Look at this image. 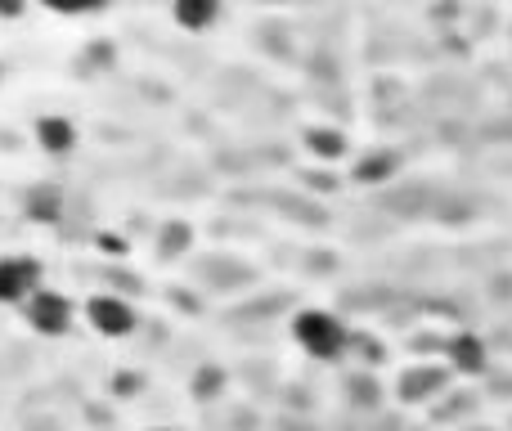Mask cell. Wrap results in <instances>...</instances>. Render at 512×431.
Returning <instances> with one entry per match:
<instances>
[{
    "label": "cell",
    "mask_w": 512,
    "mask_h": 431,
    "mask_svg": "<svg viewBox=\"0 0 512 431\" xmlns=\"http://www.w3.org/2000/svg\"><path fill=\"white\" fill-rule=\"evenodd\" d=\"M108 5H113V0H41V9H50V14H59V18H86Z\"/></svg>",
    "instance_id": "7c38bea8"
},
{
    "label": "cell",
    "mask_w": 512,
    "mask_h": 431,
    "mask_svg": "<svg viewBox=\"0 0 512 431\" xmlns=\"http://www.w3.org/2000/svg\"><path fill=\"white\" fill-rule=\"evenodd\" d=\"M301 144H306V153L319 162H337L346 149H351L346 131H337V126H310V131L301 135Z\"/></svg>",
    "instance_id": "ba28073f"
},
{
    "label": "cell",
    "mask_w": 512,
    "mask_h": 431,
    "mask_svg": "<svg viewBox=\"0 0 512 431\" xmlns=\"http://www.w3.org/2000/svg\"><path fill=\"white\" fill-rule=\"evenodd\" d=\"M445 355H450V364L459 373H481V369H486V346H481V337H472V333L450 337Z\"/></svg>",
    "instance_id": "9c48e42d"
},
{
    "label": "cell",
    "mask_w": 512,
    "mask_h": 431,
    "mask_svg": "<svg viewBox=\"0 0 512 431\" xmlns=\"http://www.w3.org/2000/svg\"><path fill=\"white\" fill-rule=\"evenodd\" d=\"M18 14H27V0H0V23H9Z\"/></svg>",
    "instance_id": "4fadbf2b"
},
{
    "label": "cell",
    "mask_w": 512,
    "mask_h": 431,
    "mask_svg": "<svg viewBox=\"0 0 512 431\" xmlns=\"http://www.w3.org/2000/svg\"><path fill=\"white\" fill-rule=\"evenodd\" d=\"M23 324L32 328L36 337H63L72 324H77V306H72L68 292L41 288V292H36V297L23 306Z\"/></svg>",
    "instance_id": "3957f363"
},
{
    "label": "cell",
    "mask_w": 512,
    "mask_h": 431,
    "mask_svg": "<svg viewBox=\"0 0 512 431\" xmlns=\"http://www.w3.org/2000/svg\"><path fill=\"white\" fill-rule=\"evenodd\" d=\"M32 135H36V144H41V153H50V158H68L72 149H77V122L72 117H63V113H41L36 117V126H32Z\"/></svg>",
    "instance_id": "5b68a950"
},
{
    "label": "cell",
    "mask_w": 512,
    "mask_h": 431,
    "mask_svg": "<svg viewBox=\"0 0 512 431\" xmlns=\"http://www.w3.org/2000/svg\"><path fill=\"white\" fill-rule=\"evenodd\" d=\"M292 342L315 360H342L351 346V328L324 306H306L292 315Z\"/></svg>",
    "instance_id": "6da1fadb"
},
{
    "label": "cell",
    "mask_w": 512,
    "mask_h": 431,
    "mask_svg": "<svg viewBox=\"0 0 512 431\" xmlns=\"http://www.w3.org/2000/svg\"><path fill=\"white\" fill-rule=\"evenodd\" d=\"M391 171H396L391 153H364V158L355 162V180H360V185H382V180H391Z\"/></svg>",
    "instance_id": "30bf717a"
},
{
    "label": "cell",
    "mask_w": 512,
    "mask_h": 431,
    "mask_svg": "<svg viewBox=\"0 0 512 431\" xmlns=\"http://www.w3.org/2000/svg\"><path fill=\"white\" fill-rule=\"evenodd\" d=\"M189 243H194V229H189L185 220H167V225L158 229V252L162 256H185Z\"/></svg>",
    "instance_id": "8fae6325"
},
{
    "label": "cell",
    "mask_w": 512,
    "mask_h": 431,
    "mask_svg": "<svg viewBox=\"0 0 512 431\" xmlns=\"http://www.w3.org/2000/svg\"><path fill=\"white\" fill-rule=\"evenodd\" d=\"M41 288H45V270H41L36 256H27V252H5L0 256V306L23 310Z\"/></svg>",
    "instance_id": "7a4b0ae2"
},
{
    "label": "cell",
    "mask_w": 512,
    "mask_h": 431,
    "mask_svg": "<svg viewBox=\"0 0 512 431\" xmlns=\"http://www.w3.org/2000/svg\"><path fill=\"white\" fill-rule=\"evenodd\" d=\"M171 18L180 32H207L221 18V0H171Z\"/></svg>",
    "instance_id": "52a82bcc"
},
{
    "label": "cell",
    "mask_w": 512,
    "mask_h": 431,
    "mask_svg": "<svg viewBox=\"0 0 512 431\" xmlns=\"http://www.w3.org/2000/svg\"><path fill=\"white\" fill-rule=\"evenodd\" d=\"M23 216L36 225H54L63 220V189L59 185H32L23 194Z\"/></svg>",
    "instance_id": "8992f818"
},
{
    "label": "cell",
    "mask_w": 512,
    "mask_h": 431,
    "mask_svg": "<svg viewBox=\"0 0 512 431\" xmlns=\"http://www.w3.org/2000/svg\"><path fill=\"white\" fill-rule=\"evenodd\" d=\"M86 324L95 328L99 337H108V342H122V337H131L135 328H140V315H135V306L126 297H117V292H95V297H86Z\"/></svg>",
    "instance_id": "277c9868"
}]
</instances>
